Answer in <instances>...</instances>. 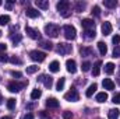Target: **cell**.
<instances>
[{"instance_id": "6da1fadb", "label": "cell", "mask_w": 120, "mask_h": 119, "mask_svg": "<svg viewBox=\"0 0 120 119\" xmlns=\"http://www.w3.org/2000/svg\"><path fill=\"white\" fill-rule=\"evenodd\" d=\"M56 7H57V11L63 17H68L70 16V1L68 0H60Z\"/></svg>"}, {"instance_id": "7a4b0ae2", "label": "cell", "mask_w": 120, "mask_h": 119, "mask_svg": "<svg viewBox=\"0 0 120 119\" xmlns=\"http://www.w3.org/2000/svg\"><path fill=\"white\" fill-rule=\"evenodd\" d=\"M45 34L50 38H57L60 34V27L57 24H48L45 25Z\"/></svg>"}, {"instance_id": "3957f363", "label": "cell", "mask_w": 120, "mask_h": 119, "mask_svg": "<svg viewBox=\"0 0 120 119\" xmlns=\"http://www.w3.org/2000/svg\"><path fill=\"white\" fill-rule=\"evenodd\" d=\"M27 84H28V81H22V83H18V81H11V83H8L7 90H8L10 92H18V91H21L24 87H27Z\"/></svg>"}, {"instance_id": "277c9868", "label": "cell", "mask_w": 120, "mask_h": 119, "mask_svg": "<svg viewBox=\"0 0 120 119\" xmlns=\"http://www.w3.org/2000/svg\"><path fill=\"white\" fill-rule=\"evenodd\" d=\"M64 36H66V39H68V41H73V39H75V36H77V31L75 28L73 27V25H64Z\"/></svg>"}, {"instance_id": "5b68a950", "label": "cell", "mask_w": 120, "mask_h": 119, "mask_svg": "<svg viewBox=\"0 0 120 119\" xmlns=\"http://www.w3.org/2000/svg\"><path fill=\"white\" fill-rule=\"evenodd\" d=\"M64 98H66L67 101H70V102H75V101H78V99H80V94H78V91H77V90L73 87L68 92H66V94H64Z\"/></svg>"}, {"instance_id": "8992f818", "label": "cell", "mask_w": 120, "mask_h": 119, "mask_svg": "<svg viewBox=\"0 0 120 119\" xmlns=\"http://www.w3.org/2000/svg\"><path fill=\"white\" fill-rule=\"evenodd\" d=\"M30 58L34 60V62L41 63V62H43V60L46 59V53H45V52H41V51H32L30 53Z\"/></svg>"}, {"instance_id": "52a82bcc", "label": "cell", "mask_w": 120, "mask_h": 119, "mask_svg": "<svg viewBox=\"0 0 120 119\" xmlns=\"http://www.w3.org/2000/svg\"><path fill=\"white\" fill-rule=\"evenodd\" d=\"M71 51H73V46L70 44L61 42L57 45V53H60V55H68V53H71Z\"/></svg>"}, {"instance_id": "ba28073f", "label": "cell", "mask_w": 120, "mask_h": 119, "mask_svg": "<svg viewBox=\"0 0 120 119\" xmlns=\"http://www.w3.org/2000/svg\"><path fill=\"white\" fill-rule=\"evenodd\" d=\"M17 30H18L17 27H13V28H11V31H10V39H11L15 45H17V44H20V42H21V39H22L21 34H18V32H17Z\"/></svg>"}, {"instance_id": "9c48e42d", "label": "cell", "mask_w": 120, "mask_h": 119, "mask_svg": "<svg viewBox=\"0 0 120 119\" xmlns=\"http://www.w3.org/2000/svg\"><path fill=\"white\" fill-rule=\"evenodd\" d=\"M38 81L43 83L46 88H52V86H53V79L50 76H46V74H41L39 79H38Z\"/></svg>"}, {"instance_id": "30bf717a", "label": "cell", "mask_w": 120, "mask_h": 119, "mask_svg": "<svg viewBox=\"0 0 120 119\" xmlns=\"http://www.w3.org/2000/svg\"><path fill=\"white\" fill-rule=\"evenodd\" d=\"M25 32L28 34V36L32 39H41V32L35 28H31V27H25Z\"/></svg>"}, {"instance_id": "8fae6325", "label": "cell", "mask_w": 120, "mask_h": 119, "mask_svg": "<svg viewBox=\"0 0 120 119\" xmlns=\"http://www.w3.org/2000/svg\"><path fill=\"white\" fill-rule=\"evenodd\" d=\"M81 27H82L84 30H95V23H94V20H91V18H84V20L81 21Z\"/></svg>"}, {"instance_id": "7c38bea8", "label": "cell", "mask_w": 120, "mask_h": 119, "mask_svg": "<svg viewBox=\"0 0 120 119\" xmlns=\"http://www.w3.org/2000/svg\"><path fill=\"white\" fill-rule=\"evenodd\" d=\"M66 67H67V71H68V73L74 74V73L77 71V63H75V60L68 59L66 62Z\"/></svg>"}, {"instance_id": "4fadbf2b", "label": "cell", "mask_w": 120, "mask_h": 119, "mask_svg": "<svg viewBox=\"0 0 120 119\" xmlns=\"http://www.w3.org/2000/svg\"><path fill=\"white\" fill-rule=\"evenodd\" d=\"M80 53H81V56L88 58V56L94 55V51H92V48H88V46H81L80 48Z\"/></svg>"}, {"instance_id": "5bb4252c", "label": "cell", "mask_w": 120, "mask_h": 119, "mask_svg": "<svg viewBox=\"0 0 120 119\" xmlns=\"http://www.w3.org/2000/svg\"><path fill=\"white\" fill-rule=\"evenodd\" d=\"M59 101L56 99V98H48L46 99V107L48 108H53V109H56V108H59Z\"/></svg>"}, {"instance_id": "9a60e30c", "label": "cell", "mask_w": 120, "mask_h": 119, "mask_svg": "<svg viewBox=\"0 0 120 119\" xmlns=\"http://www.w3.org/2000/svg\"><path fill=\"white\" fill-rule=\"evenodd\" d=\"M102 86H103V88H105V90H109V91L115 90V83H113L110 79H103Z\"/></svg>"}, {"instance_id": "2e32d148", "label": "cell", "mask_w": 120, "mask_h": 119, "mask_svg": "<svg viewBox=\"0 0 120 119\" xmlns=\"http://www.w3.org/2000/svg\"><path fill=\"white\" fill-rule=\"evenodd\" d=\"M25 14H27V17H30V18H36V17H39V11L35 10V8H32V7H27Z\"/></svg>"}, {"instance_id": "e0dca14e", "label": "cell", "mask_w": 120, "mask_h": 119, "mask_svg": "<svg viewBox=\"0 0 120 119\" xmlns=\"http://www.w3.org/2000/svg\"><path fill=\"white\" fill-rule=\"evenodd\" d=\"M102 34H103V35H109V34H112V24H110V23L105 21V23L102 24Z\"/></svg>"}, {"instance_id": "ac0fdd59", "label": "cell", "mask_w": 120, "mask_h": 119, "mask_svg": "<svg viewBox=\"0 0 120 119\" xmlns=\"http://www.w3.org/2000/svg\"><path fill=\"white\" fill-rule=\"evenodd\" d=\"M35 4H36L38 8H42V10L49 8V1L48 0H35Z\"/></svg>"}, {"instance_id": "d6986e66", "label": "cell", "mask_w": 120, "mask_h": 119, "mask_svg": "<svg viewBox=\"0 0 120 119\" xmlns=\"http://www.w3.org/2000/svg\"><path fill=\"white\" fill-rule=\"evenodd\" d=\"M98 49H99V52H101V55H102V56H105V55H106V52H108V46H106V44H105V42H102V41H99V42H98Z\"/></svg>"}, {"instance_id": "ffe728a7", "label": "cell", "mask_w": 120, "mask_h": 119, "mask_svg": "<svg viewBox=\"0 0 120 119\" xmlns=\"http://www.w3.org/2000/svg\"><path fill=\"white\" fill-rule=\"evenodd\" d=\"M59 69H60V64H59V62H57V60H53V62L49 64V70H50L52 73H57V71H59Z\"/></svg>"}, {"instance_id": "44dd1931", "label": "cell", "mask_w": 120, "mask_h": 119, "mask_svg": "<svg viewBox=\"0 0 120 119\" xmlns=\"http://www.w3.org/2000/svg\"><path fill=\"white\" fill-rule=\"evenodd\" d=\"M119 115H120V111L116 109V108H113V109H110V111L108 112V118L109 119H117Z\"/></svg>"}, {"instance_id": "7402d4cb", "label": "cell", "mask_w": 120, "mask_h": 119, "mask_svg": "<svg viewBox=\"0 0 120 119\" xmlns=\"http://www.w3.org/2000/svg\"><path fill=\"white\" fill-rule=\"evenodd\" d=\"M101 66H102V62H101V60H98V62L94 64V69H92V74H94V76H99V73H101Z\"/></svg>"}, {"instance_id": "603a6c76", "label": "cell", "mask_w": 120, "mask_h": 119, "mask_svg": "<svg viewBox=\"0 0 120 119\" xmlns=\"http://www.w3.org/2000/svg\"><path fill=\"white\" fill-rule=\"evenodd\" d=\"M113 71H115V64H113L112 62L106 63V64H105V73H106V74H112Z\"/></svg>"}, {"instance_id": "cb8c5ba5", "label": "cell", "mask_w": 120, "mask_h": 119, "mask_svg": "<svg viewBox=\"0 0 120 119\" xmlns=\"http://www.w3.org/2000/svg\"><path fill=\"white\" fill-rule=\"evenodd\" d=\"M96 101L98 102H106L108 101V94L106 92H98L96 94Z\"/></svg>"}, {"instance_id": "d4e9b609", "label": "cell", "mask_w": 120, "mask_h": 119, "mask_svg": "<svg viewBox=\"0 0 120 119\" xmlns=\"http://www.w3.org/2000/svg\"><path fill=\"white\" fill-rule=\"evenodd\" d=\"M103 4H105V7H108V8H115V7L117 6V1H116V0H103Z\"/></svg>"}, {"instance_id": "484cf974", "label": "cell", "mask_w": 120, "mask_h": 119, "mask_svg": "<svg viewBox=\"0 0 120 119\" xmlns=\"http://www.w3.org/2000/svg\"><path fill=\"white\" fill-rule=\"evenodd\" d=\"M96 88H98V86H96L95 83H94V84H91L90 87H88V90H87V92H85V95H87V97H92V95H94V92L96 91Z\"/></svg>"}, {"instance_id": "4316f807", "label": "cell", "mask_w": 120, "mask_h": 119, "mask_svg": "<svg viewBox=\"0 0 120 119\" xmlns=\"http://www.w3.org/2000/svg\"><path fill=\"white\" fill-rule=\"evenodd\" d=\"M42 95V91L39 88H34L32 90V92H31V99H38L39 97Z\"/></svg>"}, {"instance_id": "83f0119b", "label": "cell", "mask_w": 120, "mask_h": 119, "mask_svg": "<svg viewBox=\"0 0 120 119\" xmlns=\"http://www.w3.org/2000/svg\"><path fill=\"white\" fill-rule=\"evenodd\" d=\"M41 46H42L43 49H46V51H52V49H53V44L49 42V41H42V42H41Z\"/></svg>"}, {"instance_id": "f1b7e54d", "label": "cell", "mask_w": 120, "mask_h": 119, "mask_svg": "<svg viewBox=\"0 0 120 119\" xmlns=\"http://www.w3.org/2000/svg\"><path fill=\"white\" fill-rule=\"evenodd\" d=\"M95 35H96L95 30H84V36H85V38H88V39L95 38Z\"/></svg>"}, {"instance_id": "f546056e", "label": "cell", "mask_w": 120, "mask_h": 119, "mask_svg": "<svg viewBox=\"0 0 120 119\" xmlns=\"http://www.w3.org/2000/svg\"><path fill=\"white\" fill-rule=\"evenodd\" d=\"M64 84H66V79H64V77H60L59 81H57V84H56L57 91H61V90L64 88Z\"/></svg>"}, {"instance_id": "4dcf8cb0", "label": "cell", "mask_w": 120, "mask_h": 119, "mask_svg": "<svg viewBox=\"0 0 120 119\" xmlns=\"http://www.w3.org/2000/svg\"><path fill=\"white\" fill-rule=\"evenodd\" d=\"M8 23H10L8 16H0V25H7Z\"/></svg>"}, {"instance_id": "1f68e13d", "label": "cell", "mask_w": 120, "mask_h": 119, "mask_svg": "<svg viewBox=\"0 0 120 119\" xmlns=\"http://www.w3.org/2000/svg\"><path fill=\"white\" fill-rule=\"evenodd\" d=\"M7 108H8L10 111L15 108V99H14V98H10V99H7Z\"/></svg>"}, {"instance_id": "d6a6232c", "label": "cell", "mask_w": 120, "mask_h": 119, "mask_svg": "<svg viewBox=\"0 0 120 119\" xmlns=\"http://www.w3.org/2000/svg\"><path fill=\"white\" fill-rule=\"evenodd\" d=\"M84 8H85V3H82V1L75 3V11H82Z\"/></svg>"}, {"instance_id": "836d02e7", "label": "cell", "mask_w": 120, "mask_h": 119, "mask_svg": "<svg viewBox=\"0 0 120 119\" xmlns=\"http://www.w3.org/2000/svg\"><path fill=\"white\" fill-rule=\"evenodd\" d=\"M36 71H38V66H35V64L27 67V73H28V74H34V73H36Z\"/></svg>"}, {"instance_id": "e575fe53", "label": "cell", "mask_w": 120, "mask_h": 119, "mask_svg": "<svg viewBox=\"0 0 120 119\" xmlns=\"http://www.w3.org/2000/svg\"><path fill=\"white\" fill-rule=\"evenodd\" d=\"M92 16H95V17H99L101 16V8H99V6H94V8H92Z\"/></svg>"}, {"instance_id": "d590c367", "label": "cell", "mask_w": 120, "mask_h": 119, "mask_svg": "<svg viewBox=\"0 0 120 119\" xmlns=\"http://www.w3.org/2000/svg\"><path fill=\"white\" fill-rule=\"evenodd\" d=\"M8 60H10L13 64H21V63H22V60L20 59V58H17V56H11Z\"/></svg>"}, {"instance_id": "8d00e7d4", "label": "cell", "mask_w": 120, "mask_h": 119, "mask_svg": "<svg viewBox=\"0 0 120 119\" xmlns=\"http://www.w3.org/2000/svg\"><path fill=\"white\" fill-rule=\"evenodd\" d=\"M81 69H82V71H90L91 70V63L87 60V62H84L82 63V66H81Z\"/></svg>"}, {"instance_id": "74e56055", "label": "cell", "mask_w": 120, "mask_h": 119, "mask_svg": "<svg viewBox=\"0 0 120 119\" xmlns=\"http://www.w3.org/2000/svg\"><path fill=\"white\" fill-rule=\"evenodd\" d=\"M113 58H120V45L115 46V49H113Z\"/></svg>"}, {"instance_id": "f35d334b", "label": "cell", "mask_w": 120, "mask_h": 119, "mask_svg": "<svg viewBox=\"0 0 120 119\" xmlns=\"http://www.w3.org/2000/svg\"><path fill=\"white\" fill-rule=\"evenodd\" d=\"M73 118V114L70 111H64L63 112V119H71Z\"/></svg>"}, {"instance_id": "ab89813d", "label": "cell", "mask_w": 120, "mask_h": 119, "mask_svg": "<svg viewBox=\"0 0 120 119\" xmlns=\"http://www.w3.org/2000/svg\"><path fill=\"white\" fill-rule=\"evenodd\" d=\"M10 58H7L6 52H0V62H7Z\"/></svg>"}, {"instance_id": "60d3db41", "label": "cell", "mask_w": 120, "mask_h": 119, "mask_svg": "<svg viewBox=\"0 0 120 119\" xmlns=\"http://www.w3.org/2000/svg\"><path fill=\"white\" fill-rule=\"evenodd\" d=\"M113 102H115V104H120V92H117V94L113 95Z\"/></svg>"}, {"instance_id": "b9f144b4", "label": "cell", "mask_w": 120, "mask_h": 119, "mask_svg": "<svg viewBox=\"0 0 120 119\" xmlns=\"http://www.w3.org/2000/svg\"><path fill=\"white\" fill-rule=\"evenodd\" d=\"M112 41H113V44H115V45L117 46V45H119V44H120V35H115Z\"/></svg>"}, {"instance_id": "7bdbcfd3", "label": "cell", "mask_w": 120, "mask_h": 119, "mask_svg": "<svg viewBox=\"0 0 120 119\" xmlns=\"http://www.w3.org/2000/svg\"><path fill=\"white\" fill-rule=\"evenodd\" d=\"M15 0H8L7 3H6V8H8V10H11V7H13V3H14Z\"/></svg>"}, {"instance_id": "ee69618b", "label": "cell", "mask_w": 120, "mask_h": 119, "mask_svg": "<svg viewBox=\"0 0 120 119\" xmlns=\"http://www.w3.org/2000/svg\"><path fill=\"white\" fill-rule=\"evenodd\" d=\"M11 76H13V77H17V79H20L22 74H21L20 71H15V70H13V71H11Z\"/></svg>"}, {"instance_id": "f6af8a7d", "label": "cell", "mask_w": 120, "mask_h": 119, "mask_svg": "<svg viewBox=\"0 0 120 119\" xmlns=\"http://www.w3.org/2000/svg\"><path fill=\"white\" fill-rule=\"evenodd\" d=\"M7 49V45L6 44H0V52H6Z\"/></svg>"}, {"instance_id": "bcb514c9", "label": "cell", "mask_w": 120, "mask_h": 119, "mask_svg": "<svg viewBox=\"0 0 120 119\" xmlns=\"http://www.w3.org/2000/svg\"><path fill=\"white\" fill-rule=\"evenodd\" d=\"M22 119H34V115H32V114H27Z\"/></svg>"}, {"instance_id": "7dc6e473", "label": "cell", "mask_w": 120, "mask_h": 119, "mask_svg": "<svg viewBox=\"0 0 120 119\" xmlns=\"http://www.w3.org/2000/svg\"><path fill=\"white\" fill-rule=\"evenodd\" d=\"M41 115H42V116H43V118H48V119H50V116H49V115H46V114H45V112H43V111H42V112H41Z\"/></svg>"}, {"instance_id": "c3c4849f", "label": "cell", "mask_w": 120, "mask_h": 119, "mask_svg": "<svg viewBox=\"0 0 120 119\" xmlns=\"http://www.w3.org/2000/svg\"><path fill=\"white\" fill-rule=\"evenodd\" d=\"M27 108H28V109H31V108H34V104H28V105H27Z\"/></svg>"}, {"instance_id": "681fc988", "label": "cell", "mask_w": 120, "mask_h": 119, "mask_svg": "<svg viewBox=\"0 0 120 119\" xmlns=\"http://www.w3.org/2000/svg\"><path fill=\"white\" fill-rule=\"evenodd\" d=\"M3 104V97H1V94H0V105Z\"/></svg>"}, {"instance_id": "f907efd6", "label": "cell", "mask_w": 120, "mask_h": 119, "mask_svg": "<svg viewBox=\"0 0 120 119\" xmlns=\"http://www.w3.org/2000/svg\"><path fill=\"white\" fill-rule=\"evenodd\" d=\"M0 119H11L10 116H3V118H0Z\"/></svg>"}, {"instance_id": "816d5d0a", "label": "cell", "mask_w": 120, "mask_h": 119, "mask_svg": "<svg viewBox=\"0 0 120 119\" xmlns=\"http://www.w3.org/2000/svg\"><path fill=\"white\" fill-rule=\"evenodd\" d=\"M0 36H1V31H0Z\"/></svg>"}, {"instance_id": "f5cc1de1", "label": "cell", "mask_w": 120, "mask_h": 119, "mask_svg": "<svg viewBox=\"0 0 120 119\" xmlns=\"http://www.w3.org/2000/svg\"><path fill=\"white\" fill-rule=\"evenodd\" d=\"M0 4H1V1H0Z\"/></svg>"}]
</instances>
